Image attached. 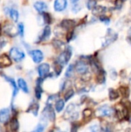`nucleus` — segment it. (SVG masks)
<instances>
[{
	"instance_id": "f257e3e1",
	"label": "nucleus",
	"mask_w": 131,
	"mask_h": 132,
	"mask_svg": "<svg viewBox=\"0 0 131 132\" xmlns=\"http://www.w3.org/2000/svg\"><path fill=\"white\" fill-rule=\"evenodd\" d=\"M9 56H10L11 59H12L15 62L22 61L25 56L24 52L22 50H21L19 48H17V47L11 48V50H9Z\"/></svg>"
},
{
	"instance_id": "f03ea898",
	"label": "nucleus",
	"mask_w": 131,
	"mask_h": 132,
	"mask_svg": "<svg viewBox=\"0 0 131 132\" xmlns=\"http://www.w3.org/2000/svg\"><path fill=\"white\" fill-rule=\"evenodd\" d=\"M72 56V51L70 49H66L65 51H63L57 58L56 63L60 64L61 66L64 67L66 64L68 63L69 60H70V57Z\"/></svg>"
},
{
	"instance_id": "7ed1b4c3",
	"label": "nucleus",
	"mask_w": 131,
	"mask_h": 132,
	"mask_svg": "<svg viewBox=\"0 0 131 132\" xmlns=\"http://www.w3.org/2000/svg\"><path fill=\"white\" fill-rule=\"evenodd\" d=\"M114 112V110L107 105L102 106L99 108L97 111V114L100 117H110Z\"/></svg>"
},
{
	"instance_id": "20e7f679",
	"label": "nucleus",
	"mask_w": 131,
	"mask_h": 132,
	"mask_svg": "<svg viewBox=\"0 0 131 132\" xmlns=\"http://www.w3.org/2000/svg\"><path fill=\"white\" fill-rule=\"evenodd\" d=\"M75 70L78 73L84 75V74L87 73V72H88V64L85 61L80 60L76 63Z\"/></svg>"
},
{
	"instance_id": "39448f33",
	"label": "nucleus",
	"mask_w": 131,
	"mask_h": 132,
	"mask_svg": "<svg viewBox=\"0 0 131 132\" xmlns=\"http://www.w3.org/2000/svg\"><path fill=\"white\" fill-rule=\"evenodd\" d=\"M68 115V119H72V120H76L78 116L79 113L76 111V107L74 104H69L67 108V110L65 113V116Z\"/></svg>"
},
{
	"instance_id": "423d86ee",
	"label": "nucleus",
	"mask_w": 131,
	"mask_h": 132,
	"mask_svg": "<svg viewBox=\"0 0 131 132\" xmlns=\"http://www.w3.org/2000/svg\"><path fill=\"white\" fill-rule=\"evenodd\" d=\"M29 54L32 59V60L36 63H39L43 60V53L39 50H33L29 52Z\"/></svg>"
},
{
	"instance_id": "0eeeda50",
	"label": "nucleus",
	"mask_w": 131,
	"mask_h": 132,
	"mask_svg": "<svg viewBox=\"0 0 131 132\" xmlns=\"http://www.w3.org/2000/svg\"><path fill=\"white\" fill-rule=\"evenodd\" d=\"M49 69H50V67L48 63L40 64L38 67V73H39V77L42 78L46 77L49 73Z\"/></svg>"
},
{
	"instance_id": "6e6552de",
	"label": "nucleus",
	"mask_w": 131,
	"mask_h": 132,
	"mask_svg": "<svg viewBox=\"0 0 131 132\" xmlns=\"http://www.w3.org/2000/svg\"><path fill=\"white\" fill-rule=\"evenodd\" d=\"M3 29H4L5 33L10 37H13V36H16V34H17V30H16L15 26H13L11 23L5 24Z\"/></svg>"
},
{
	"instance_id": "1a4fd4ad",
	"label": "nucleus",
	"mask_w": 131,
	"mask_h": 132,
	"mask_svg": "<svg viewBox=\"0 0 131 132\" xmlns=\"http://www.w3.org/2000/svg\"><path fill=\"white\" fill-rule=\"evenodd\" d=\"M116 114L117 118L120 120H122L124 118H126L127 116L128 115V111L127 108L125 107V105H120L119 108L117 107V111H116Z\"/></svg>"
},
{
	"instance_id": "9d476101",
	"label": "nucleus",
	"mask_w": 131,
	"mask_h": 132,
	"mask_svg": "<svg viewBox=\"0 0 131 132\" xmlns=\"http://www.w3.org/2000/svg\"><path fill=\"white\" fill-rule=\"evenodd\" d=\"M43 116H45L46 118H49L51 121H54L55 120V112L53 111V109L52 108V105L51 104H47V106L46 107V108L43 110Z\"/></svg>"
},
{
	"instance_id": "9b49d317",
	"label": "nucleus",
	"mask_w": 131,
	"mask_h": 132,
	"mask_svg": "<svg viewBox=\"0 0 131 132\" xmlns=\"http://www.w3.org/2000/svg\"><path fill=\"white\" fill-rule=\"evenodd\" d=\"M67 7V0H55L54 9L56 12H63Z\"/></svg>"
},
{
	"instance_id": "f8f14e48",
	"label": "nucleus",
	"mask_w": 131,
	"mask_h": 132,
	"mask_svg": "<svg viewBox=\"0 0 131 132\" xmlns=\"http://www.w3.org/2000/svg\"><path fill=\"white\" fill-rule=\"evenodd\" d=\"M10 118V110L8 108H4L0 111V122L5 124L9 121Z\"/></svg>"
},
{
	"instance_id": "ddd939ff",
	"label": "nucleus",
	"mask_w": 131,
	"mask_h": 132,
	"mask_svg": "<svg viewBox=\"0 0 131 132\" xmlns=\"http://www.w3.org/2000/svg\"><path fill=\"white\" fill-rule=\"evenodd\" d=\"M11 57H8L5 54H2L0 56V68L8 67L12 65Z\"/></svg>"
},
{
	"instance_id": "4468645a",
	"label": "nucleus",
	"mask_w": 131,
	"mask_h": 132,
	"mask_svg": "<svg viewBox=\"0 0 131 132\" xmlns=\"http://www.w3.org/2000/svg\"><path fill=\"white\" fill-rule=\"evenodd\" d=\"M42 78L40 77L36 80V86L35 89V94L37 99H40L42 93Z\"/></svg>"
},
{
	"instance_id": "2eb2a0df",
	"label": "nucleus",
	"mask_w": 131,
	"mask_h": 132,
	"mask_svg": "<svg viewBox=\"0 0 131 132\" xmlns=\"http://www.w3.org/2000/svg\"><path fill=\"white\" fill-rule=\"evenodd\" d=\"M3 77L5 78V80L6 81H8V82L12 85V90H13L12 96H13V97H15L16 96L17 93H18V91H19V89H18V87H17V85H16L15 81L14 80V79H12V78H11V77H7V76H5V75H3Z\"/></svg>"
},
{
	"instance_id": "dca6fc26",
	"label": "nucleus",
	"mask_w": 131,
	"mask_h": 132,
	"mask_svg": "<svg viewBox=\"0 0 131 132\" xmlns=\"http://www.w3.org/2000/svg\"><path fill=\"white\" fill-rule=\"evenodd\" d=\"M34 8H35V9L37 12H45L47 9L48 6H47V5L44 2H36L34 4Z\"/></svg>"
},
{
	"instance_id": "f3484780",
	"label": "nucleus",
	"mask_w": 131,
	"mask_h": 132,
	"mask_svg": "<svg viewBox=\"0 0 131 132\" xmlns=\"http://www.w3.org/2000/svg\"><path fill=\"white\" fill-rule=\"evenodd\" d=\"M76 24V22L74 20H71V19H64L61 22V26L63 29H69L71 28H73Z\"/></svg>"
},
{
	"instance_id": "a211bd4d",
	"label": "nucleus",
	"mask_w": 131,
	"mask_h": 132,
	"mask_svg": "<svg viewBox=\"0 0 131 132\" xmlns=\"http://www.w3.org/2000/svg\"><path fill=\"white\" fill-rule=\"evenodd\" d=\"M51 35V29L49 26H46L43 31H42V33L39 38V40L40 41H43V40H46L47 39H49V37Z\"/></svg>"
},
{
	"instance_id": "6ab92c4d",
	"label": "nucleus",
	"mask_w": 131,
	"mask_h": 132,
	"mask_svg": "<svg viewBox=\"0 0 131 132\" xmlns=\"http://www.w3.org/2000/svg\"><path fill=\"white\" fill-rule=\"evenodd\" d=\"M107 11V8L103 6H96L93 9V14L97 16H101L103 15L104 12Z\"/></svg>"
},
{
	"instance_id": "aec40b11",
	"label": "nucleus",
	"mask_w": 131,
	"mask_h": 132,
	"mask_svg": "<svg viewBox=\"0 0 131 132\" xmlns=\"http://www.w3.org/2000/svg\"><path fill=\"white\" fill-rule=\"evenodd\" d=\"M18 85L19 87V88L24 92V93H29V88H28V86H27V84L26 82L22 79V78H19L18 80Z\"/></svg>"
},
{
	"instance_id": "412c9836",
	"label": "nucleus",
	"mask_w": 131,
	"mask_h": 132,
	"mask_svg": "<svg viewBox=\"0 0 131 132\" xmlns=\"http://www.w3.org/2000/svg\"><path fill=\"white\" fill-rule=\"evenodd\" d=\"M39 104L37 103H32L29 106V109L27 110V112H30L33 115L37 116V114H38V111H39Z\"/></svg>"
},
{
	"instance_id": "4be33fe9",
	"label": "nucleus",
	"mask_w": 131,
	"mask_h": 132,
	"mask_svg": "<svg viewBox=\"0 0 131 132\" xmlns=\"http://www.w3.org/2000/svg\"><path fill=\"white\" fill-rule=\"evenodd\" d=\"M9 15H10V17H11V19H12L13 22H18L19 15V12L16 9H11L9 10Z\"/></svg>"
},
{
	"instance_id": "5701e85b",
	"label": "nucleus",
	"mask_w": 131,
	"mask_h": 132,
	"mask_svg": "<svg viewBox=\"0 0 131 132\" xmlns=\"http://www.w3.org/2000/svg\"><path fill=\"white\" fill-rule=\"evenodd\" d=\"M19 122L17 121L16 118H13L9 122V128L11 131H15L19 129Z\"/></svg>"
},
{
	"instance_id": "b1692460",
	"label": "nucleus",
	"mask_w": 131,
	"mask_h": 132,
	"mask_svg": "<svg viewBox=\"0 0 131 132\" xmlns=\"http://www.w3.org/2000/svg\"><path fill=\"white\" fill-rule=\"evenodd\" d=\"M64 106H65V101H63V100H62V99H59V100H58L56 102V111H57V112H61L63 110V108H64Z\"/></svg>"
},
{
	"instance_id": "393cba45",
	"label": "nucleus",
	"mask_w": 131,
	"mask_h": 132,
	"mask_svg": "<svg viewBox=\"0 0 131 132\" xmlns=\"http://www.w3.org/2000/svg\"><path fill=\"white\" fill-rule=\"evenodd\" d=\"M97 80L100 84H104L106 80V73L103 70H100L98 72V77H97Z\"/></svg>"
},
{
	"instance_id": "a878e982",
	"label": "nucleus",
	"mask_w": 131,
	"mask_h": 132,
	"mask_svg": "<svg viewBox=\"0 0 131 132\" xmlns=\"http://www.w3.org/2000/svg\"><path fill=\"white\" fill-rule=\"evenodd\" d=\"M109 97L111 101H115L119 97V93L113 89H110L109 92Z\"/></svg>"
},
{
	"instance_id": "bb28decb",
	"label": "nucleus",
	"mask_w": 131,
	"mask_h": 132,
	"mask_svg": "<svg viewBox=\"0 0 131 132\" xmlns=\"http://www.w3.org/2000/svg\"><path fill=\"white\" fill-rule=\"evenodd\" d=\"M120 92L124 97H128L130 95V90L127 87H120Z\"/></svg>"
},
{
	"instance_id": "cd10ccee",
	"label": "nucleus",
	"mask_w": 131,
	"mask_h": 132,
	"mask_svg": "<svg viewBox=\"0 0 131 132\" xmlns=\"http://www.w3.org/2000/svg\"><path fill=\"white\" fill-rule=\"evenodd\" d=\"M42 17L43 22H44L45 23H46V24L51 23V22H52V18H51V16H50L49 14L44 12V13L42 14Z\"/></svg>"
},
{
	"instance_id": "c85d7f7f",
	"label": "nucleus",
	"mask_w": 131,
	"mask_h": 132,
	"mask_svg": "<svg viewBox=\"0 0 131 132\" xmlns=\"http://www.w3.org/2000/svg\"><path fill=\"white\" fill-rule=\"evenodd\" d=\"M74 70H75V66H73V64H70L69 66V67L67 68V70L66 71V77H70L72 76V74L73 73Z\"/></svg>"
},
{
	"instance_id": "c756f323",
	"label": "nucleus",
	"mask_w": 131,
	"mask_h": 132,
	"mask_svg": "<svg viewBox=\"0 0 131 132\" xmlns=\"http://www.w3.org/2000/svg\"><path fill=\"white\" fill-rule=\"evenodd\" d=\"M97 5V1L96 0H88L86 2V6L90 10H93Z\"/></svg>"
},
{
	"instance_id": "7c9ffc66",
	"label": "nucleus",
	"mask_w": 131,
	"mask_h": 132,
	"mask_svg": "<svg viewBox=\"0 0 131 132\" xmlns=\"http://www.w3.org/2000/svg\"><path fill=\"white\" fill-rule=\"evenodd\" d=\"M92 114H93V111L90 108H86L83 111V116L84 118H89L92 115Z\"/></svg>"
},
{
	"instance_id": "2f4dec72",
	"label": "nucleus",
	"mask_w": 131,
	"mask_h": 132,
	"mask_svg": "<svg viewBox=\"0 0 131 132\" xmlns=\"http://www.w3.org/2000/svg\"><path fill=\"white\" fill-rule=\"evenodd\" d=\"M18 32L21 36H24V25L23 23H19L18 25Z\"/></svg>"
},
{
	"instance_id": "473e14b6",
	"label": "nucleus",
	"mask_w": 131,
	"mask_h": 132,
	"mask_svg": "<svg viewBox=\"0 0 131 132\" xmlns=\"http://www.w3.org/2000/svg\"><path fill=\"white\" fill-rule=\"evenodd\" d=\"M74 94V91L73 90H69L65 95V101H68L69 100Z\"/></svg>"
},
{
	"instance_id": "72a5a7b5",
	"label": "nucleus",
	"mask_w": 131,
	"mask_h": 132,
	"mask_svg": "<svg viewBox=\"0 0 131 132\" xmlns=\"http://www.w3.org/2000/svg\"><path fill=\"white\" fill-rule=\"evenodd\" d=\"M80 9H81V7H80L77 3H74V4H73V8H72V11H73V12H78Z\"/></svg>"
},
{
	"instance_id": "f704fd0d",
	"label": "nucleus",
	"mask_w": 131,
	"mask_h": 132,
	"mask_svg": "<svg viewBox=\"0 0 131 132\" xmlns=\"http://www.w3.org/2000/svg\"><path fill=\"white\" fill-rule=\"evenodd\" d=\"M100 19L101 20V22H104V23H106V24H109L110 23V19L109 18H107L106 15H101V16H100Z\"/></svg>"
},
{
	"instance_id": "c9c22d12",
	"label": "nucleus",
	"mask_w": 131,
	"mask_h": 132,
	"mask_svg": "<svg viewBox=\"0 0 131 132\" xmlns=\"http://www.w3.org/2000/svg\"><path fill=\"white\" fill-rule=\"evenodd\" d=\"M73 31H72V32H68L67 36H66V38H67V41H70V40H71V39H72V37H73Z\"/></svg>"
},
{
	"instance_id": "e433bc0d",
	"label": "nucleus",
	"mask_w": 131,
	"mask_h": 132,
	"mask_svg": "<svg viewBox=\"0 0 131 132\" xmlns=\"http://www.w3.org/2000/svg\"><path fill=\"white\" fill-rule=\"evenodd\" d=\"M71 1V2L73 3V4H74V3H77V2L79 1V0H70Z\"/></svg>"
},
{
	"instance_id": "4c0bfd02",
	"label": "nucleus",
	"mask_w": 131,
	"mask_h": 132,
	"mask_svg": "<svg viewBox=\"0 0 131 132\" xmlns=\"http://www.w3.org/2000/svg\"><path fill=\"white\" fill-rule=\"evenodd\" d=\"M107 1H109L110 2H113V3H116L117 0H107Z\"/></svg>"
},
{
	"instance_id": "58836bf2",
	"label": "nucleus",
	"mask_w": 131,
	"mask_h": 132,
	"mask_svg": "<svg viewBox=\"0 0 131 132\" xmlns=\"http://www.w3.org/2000/svg\"><path fill=\"white\" fill-rule=\"evenodd\" d=\"M1 32H2V29H1V26H0V36H1Z\"/></svg>"
},
{
	"instance_id": "ea45409f",
	"label": "nucleus",
	"mask_w": 131,
	"mask_h": 132,
	"mask_svg": "<svg viewBox=\"0 0 131 132\" xmlns=\"http://www.w3.org/2000/svg\"><path fill=\"white\" fill-rule=\"evenodd\" d=\"M0 131H1V127H0Z\"/></svg>"
},
{
	"instance_id": "a19ab883",
	"label": "nucleus",
	"mask_w": 131,
	"mask_h": 132,
	"mask_svg": "<svg viewBox=\"0 0 131 132\" xmlns=\"http://www.w3.org/2000/svg\"><path fill=\"white\" fill-rule=\"evenodd\" d=\"M130 124H131V118H130Z\"/></svg>"
}]
</instances>
